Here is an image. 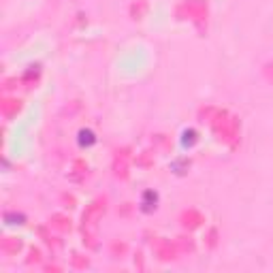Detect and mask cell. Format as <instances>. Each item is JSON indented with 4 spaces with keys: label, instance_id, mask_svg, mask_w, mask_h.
<instances>
[{
    "label": "cell",
    "instance_id": "1",
    "mask_svg": "<svg viewBox=\"0 0 273 273\" xmlns=\"http://www.w3.org/2000/svg\"><path fill=\"white\" fill-rule=\"evenodd\" d=\"M156 203H158V194H156L154 190H147V192L143 194L141 209H143V211H154V209H156Z\"/></svg>",
    "mask_w": 273,
    "mask_h": 273
},
{
    "label": "cell",
    "instance_id": "3",
    "mask_svg": "<svg viewBox=\"0 0 273 273\" xmlns=\"http://www.w3.org/2000/svg\"><path fill=\"white\" fill-rule=\"evenodd\" d=\"M194 141H196V132L194 130H184V135H182V145L184 147L194 145Z\"/></svg>",
    "mask_w": 273,
    "mask_h": 273
},
{
    "label": "cell",
    "instance_id": "2",
    "mask_svg": "<svg viewBox=\"0 0 273 273\" xmlns=\"http://www.w3.org/2000/svg\"><path fill=\"white\" fill-rule=\"evenodd\" d=\"M77 141L81 147H90V145H94L96 141V137H94V132H92L90 128H84V130H79V137H77Z\"/></svg>",
    "mask_w": 273,
    "mask_h": 273
},
{
    "label": "cell",
    "instance_id": "4",
    "mask_svg": "<svg viewBox=\"0 0 273 273\" xmlns=\"http://www.w3.org/2000/svg\"><path fill=\"white\" fill-rule=\"evenodd\" d=\"M24 216L21 213H4V222L7 224H24Z\"/></svg>",
    "mask_w": 273,
    "mask_h": 273
}]
</instances>
